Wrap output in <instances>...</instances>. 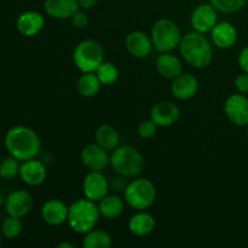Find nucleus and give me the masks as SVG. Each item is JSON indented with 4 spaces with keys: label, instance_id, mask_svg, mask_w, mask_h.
<instances>
[{
    "label": "nucleus",
    "instance_id": "4be33fe9",
    "mask_svg": "<svg viewBox=\"0 0 248 248\" xmlns=\"http://www.w3.org/2000/svg\"><path fill=\"white\" fill-rule=\"evenodd\" d=\"M155 218L150 213L138 211L128 220V229L136 236H147L155 229Z\"/></svg>",
    "mask_w": 248,
    "mask_h": 248
},
{
    "label": "nucleus",
    "instance_id": "f8f14e48",
    "mask_svg": "<svg viewBox=\"0 0 248 248\" xmlns=\"http://www.w3.org/2000/svg\"><path fill=\"white\" fill-rule=\"evenodd\" d=\"M33 208V198L26 190H15L7 195L5 200V211L7 216L23 218L28 215Z\"/></svg>",
    "mask_w": 248,
    "mask_h": 248
},
{
    "label": "nucleus",
    "instance_id": "393cba45",
    "mask_svg": "<svg viewBox=\"0 0 248 248\" xmlns=\"http://www.w3.org/2000/svg\"><path fill=\"white\" fill-rule=\"evenodd\" d=\"M101 85L102 82L99 81L96 73H82L77 82V89L82 97L91 98L98 93L101 90Z\"/></svg>",
    "mask_w": 248,
    "mask_h": 248
},
{
    "label": "nucleus",
    "instance_id": "5701e85b",
    "mask_svg": "<svg viewBox=\"0 0 248 248\" xmlns=\"http://www.w3.org/2000/svg\"><path fill=\"white\" fill-rule=\"evenodd\" d=\"M94 138H96L97 144L101 145L102 148L107 150V152H111V150L116 149L120 143V136L116 131L115 127L111 125H101L94 132Z\"/></svg>",
    "mask_w": 248,
    "mask_h": 248
},
{
    "label": "nucleus",
    "instance_id": "e433bc0d",
    "mask_svg": "<svg viewBox=\"0 0 248 248\" xmlns=\"http://www.w3.org/2000/svg\"><path fill=\"white\" fill-rule=\"evenodd\" d=\"M1 244H2V239H1V235H0V246H1Z\"/></svg>",
    "mask_w": 248,
    "mask_h": 248
},
{
    "label": "nucleus",
    "instance_id": "0eeeda50",
    "mask_svg": "<svg viewBox=\"0 0 248 248\" xmlns=\"http://www.w3.org/2000/svg\"><path fill=\"white\" fill-rule=\"evenodd\" d=\"M73 61L81 73H94L104 62V50L98 41L84 40L75 47Z\"/></svg>",
    "mask_w": 248,
    "mask_h": 248
},
{
    "label": "nucleus",
    "instance_id": "20e7f679",
    "mask_svg": "<svg viewBox=\"0 0 248 248\" xmlns=\"http://www.w3.org/2000/svg\"><path fill=\"white\" fill-rule=\"evenodd\" d=\"M110 165L119 176L133 178L142 173L145 162L143 155L136 148L123 145L113 150L110 155Z\"/></svg>",
    "mask_w": 248,
    "mask_h": 248
},
{
    "label": "nucleus",
    "instance_id": "6ab92c4d",
    "mask_svg": "<svg viewBox=\"0 0 248 248\" xmlns=\"http://www.w3.org/2000/svg\"><path fill=\"white\" fill-rule=\"evenodd\" d=\"M78 0H45L44 10L52 18H70L77 11H79Z\"/></svg>",
    "mask_w": 248,
    "mask_h": 248
},
{
    "label": "nucleus",
    "instance_id": "7c9ffc66",
    "mask_svg": "<svg viewBox=\"0 0 248 248\" xmlns=\"http://www.w3.org/2000/svg\"><path fill=\"white\" fill-rule=\"evenodd\" d=\"M156 124H155L152 119H149V120L142 121V123L138 125L137 133L140 138H143V140H150V138L154 137L155 133H156Z\"/></svg>",
    "mask_w": 248,
    "mask_h": 248
},
{
    "label": "nucleus",
    "instance_id": "c85d7f7f",
    "mask_svg": "<svg viewBox=\"0 0 248 248\" xmlns=\"http://www.w3.org/2000/svg\"><path fill=\"white\" fill-rule=\"evenodd\" d=\"M23 225H22L21 218L7 216L1 223V235L5 239L14 240L21 235Z\"/></svg>",
    "mask_w": 248,
    "mask_h": 248
},
{
    "label": "nucleus",
    "instance_id": "cd10ccee",
    "mask_svg": "<svg viewBox=\"0 0 248 248\" xmlns=\"http://www.w3.org/2000/svg\"><path fill=\"white\" fill-rule=\"evenodd\" d=\"M98 77L99 81L102 82V85H113L118 81L119 79V69L115 64H113L111 62H106L104 61L97 70L94 72Z\"/></svg>",
    "mask_w": 248,
    "mask_h": 248
},
{
    "label": "nucleus",
    "instance_id": "f3484780",
    "mask_svg": "<svg viewBox=\"0 0 248 248\" xmlns=\"http://www.w3.org/2000/svg\"><path fill=\"white\" fill-rule=\"evenodd\" d=\"M45 26V18L36 11H26L18 16L16 21V28L19 34L24 36H35L43 31Z\"/></svg>",
    "mask_w": 248,
    "mask_h": 248
},
{
    "label": "nucleus",
    "instance_id": "9b49d317",
    "mask_svg": "<svg viewBox=\"0 0 248 248\" xmlns=\"http://www.w3.org/2000/svg\"><path fill=\"white\" fill-rule=\"evenodd\" d=\"M81 162L90 171H103L110 164V156L107 150L97 143H91L82 148Z\"/></svg>",
    "mask_w": 248,
    "mask_h": 248
},
{
    "label": "nucleus",
    "instance_id": "b1692460",
    "mask_svg": "<svg viewBox=\"0 0 248 248\" xmlns=\"http://www.w3.org/2000/svg\"><path fill=\"white\" fill-rule=\"evenodd\" d=\"M99 213L107 219H115L123 215L125 210V202L116 195H107L99 201Z\"/></svg>",
    "mask_w": 248,
    "mask_h": 248
},
{
    "label": "nucleus",
    "instance_id": "6e6552de",
    "mask_svg": "<svg viewBox=\"0 0 248 248\" xmlns=\"http://www.w3.org/2000/svg\"><path fill=\"white\" fill-rule=\"evenodd\" d=\"M109 181L102 171H90L82 182V193L89 200L99 202L109 193Z\"/></svg>",
    "mask_w": 248,
    "mask_h": 248
},
{
    "label": "nucleus",
    "instance_id": "72a5a7b5",
    "mask_svg": "<svg viewBox=\"0 0 248 248\" xmlns=\"http://www.w3.org/2000/svg\"><path fill=\"white\" fill-rule=\"evenodd\" d=\"M237 61H239L240 68L244 70V73H247L248 74V46H246V47H244L240 51Z\"/></svg>",
    "mask_w": 248,
    "mask_h": 248
},
{
    "label": "nucleus",
    "instance_id": "c756f323",
    "mask_svg": "<svg viewBox=\"0 0 248 248\" xmlns=\"http://www.w3.org/2000/svg\"><path fill=\"white\" fill-rule=\"evenodd\" d=\"M211 4L222 14H235L247 5L248 0H210Z\"/></svg>",
    "mask_w": 248,
    "mask_h": 248
},
{
    "label": "nucleus",
    "instance_id": "a878e982",
    "mask_svg": "<svg viewBox=\"0 0 248 248\" xmlns=\"http://www.w3.org/2000/svg\"><path fill=\"white\" fill-rule=\"evenodd\" d=\"M113 239L110 235L101 229H92L82 239V247L85 248H110Z\"/></svg>",
    "mask_w": 248,
    "mask_h": 248
},
{
    "label": "nucleus",
    "instance_id": "4c0bfd02",
    "mask_svg": "<svg viewBox=\"0 0 248 248\" xmlns=\"http://www.w3.org/2000/svg\"><path fill=\"white\" fill-rule=\"evenodd\" d=\"M247 138H248V130H247Z\"/></svg>",
    "mask_w": 248,
    "mask_h": 248
},
{
    "label": "nucleus",
    "instance_id": "f257e3e1",
    "mask_svg": "<svg viewBox=\"0 0 248 248\" xmlns=\"http://www.w3.org/2000/svg\"><path fill=\"white\" fill-rule=\"evenodd\" d=\"M4 144L7 153L23 162L35 159L41 149L38 133L27 126H14L6 132Z\"/></svg>",
    "mask_w": 248,
    "mask_h": 248
},
{
    "label": "nucleus",
    "instance_id": "dca6fc26",
    "mask_svg": "<svg viewBox=\"0 0 248 248\" xmlns=\"http://www.w3.org/2000/svg\"><path fill=\"white\" fill-rule=\"evenodd\" d=\"M19 177L23 181V183L28 184L31 186H38L45 182L47 177L45 165L36 159L27 160L21 164L19 169Z\"/></svg>",
    "mask_w": 248,
    "mask_h": 248
},
{
    "label": "nucleus",
    "instance_id": "1a4fd4ad",
    "mask_svg": "<svg viewBox=\"0 0 248 248\" xmlns=\"http://www.w3.org/2000/svg\"><path fill=\"white\" fill-rule=\"evenodd\" d=\"M191 26L199 33H210L218 23V11L212 4H201L191 14Z\"/></svg>",
    "mask_w": 248,
    "mask_h": 248
},
{
    "label": "nucleus",
    "instance_id": "4468645a",
    "mask_svg": "<svg viewBox=\"0 0 248 248\" xmlns=\"http://www.w3.org/2000/svg\"><path fill=\"white\" fill-rule=\"evenodd\" d=\"M125 47L133 57L145 58L152 53L154 45L149 35L140 31H133L126 36Z\"/></svg>",
    "mask_w": 248,
    "mask_h": 248
},
{
    "label": "nucleus",
    "instance_id": "aec40b11",
    "mask_svg": "<svg viewBox=\"0 0 248 248\" xmlns=\"http://www.w3.org/2000/svg\"><path fill=\"white\" fill-rule=\"evenodd\" d=\"M212 43L219 48H229L237 41V31L229 22H218L211 31Z\"/></svg>",
    "mask_w": 248,
    "mask_h": 248
},
{
    "label": "nucleus",
    "instance_id": "2eb2a0df",
    "mask_svg": "<svg viewBox=\"0 0 248 248\" xmlns=\"http://www.w3.org/2000/svg\"><path fill=\"white\" fill-rule=\"evenodd\" d=\"M69 206L65 205L62 200L50 199L41 207V218L44 222L52 227H58L68 219Z\"/></svg>",
    "mask_w": 248,
    "mask_h": 248
},
{
    "label": "nucleus",
    "instance_id": "a211bd4d",
    "mask_svg": "<svg viewBox=\"0 0 248 248\" xmlns=\"http://www.w3.org/2000/svg\"><path fill=\"white\" fill-rule=\"evenodd\" d=\"M172 94L177 99L181 101H188L193 98L199 91V81L194 75L191 74H183L178 75L174 78L171 85Z\"/></svg>",
    "mask_w": 248,
    "mask_h": 248
},
{
    "label": "nucleus",
    "instance_id": "9d476101",
    "mask_svg": "<svg viewBox=\"0 0 248 248\" xmlns=\"http://www.w3.org/2000/svg\"><path fill=\"white\" fill-rule=\"evenodd\" d=\"M227 118L236 126L248 125V98L242 93L232 94L224 103Z\"/></svg>",
    "mask_w": 248,
    "mask_h": 248
},
{
    "label": "nucleus",
    "instance_id": "c9c22d12",
    "mask_svg": "<svg viewBox=\"0 0 248 248\" xmlns=\"http://www.w3.org/2000/svg\"><path fill=\"white\" fill-rule=\"evenodd\" d=\"M58 248H74V245L70 244V242H61V244H58Z\"/></svg>",
    "mask_w": 248,
    "mask_h": 248
},
{
    "label": "nucleus",
    "instance_id": "bb28decb",
    "mask_svg": "<svg viewBox=\"0 0 248 248\" xmlns=\"http://www.w3.org/2000/svg\"><path fill=\"white\" fill-rule=\"evenodd\" d=\"M19 169H21V161L9 154V156L4 157L0 161V178L6 181L16 178L17 176H19Z\"/></svg>",
    "mask_w": 248,
    "mask_h": 248
},
{
    "label": "nucleus",
    "instance_id": "473e14b6",
    "mask_svg": "<svg viewBox=\"0 0 248 248\" xmlns=\"http://www.w3.org/2000/svg\"><path fill=\"white\" fill-rule=\"evenodd\" d=\"M235 87L240 93H248V74L244 73L235 79Z\"/></svg>",
    "mask_w": 248,
    "mask_h": 248
},
{
    "label": "nucleus",
    "instance_id": "2f4dec72",
    "mask_svg": "<svg viewBox=\"0 0 248 248\" xmlns=\"http://www.w3.org/2000/svg\"><path fill=\"white\" fill-rule=\"evenodd\" d=\"M72 24L78 29H84L86 28L87 24H89V17H87L86 14L81 11H77L72 17Z\"/></svg>",
    "mask_w": 248,
    "mask_h": 248
},
{
    "label": "nucleus",
    "instance_id": "f704fd0d",
    "mask_svg": "<svg viewBox=\"0 0 248 248\" xmlns=\"http://www.w3.org/2000/svg\"><path fill=\"white\" fill-rule=\"evenodd\" d=\"M78 1H79L80 7H82V9L85 10H89L92 9L93 6H96V5L98 4L99 0H78Z\"/></svg>",
    "mask_w": 248,
    "mask_h": 248
},
{
    "label": "nucleus",
    "instance_id": "f03ea898",
    "mask_svg": "<svg viewBox=\"0 0 248 248\" xmlns=\"http://www.w3.org/2000/svg\"><path fill=\"white\" fill-rule=\"evenodd\" d=\"M178 48L183 60L198 69L208 67L213 60V50L210 40L205 34L199 31H194L182 36Z\"/></svg>",
    "mask_w": 248,
    "mask_h": 248
},
{
    "label": "nucleus",
    "instance_id": "7ed1b4c3",
    "mask_svg": "<svg viewBox=\"0 0 248 248\" xmlns=\"http://www.w3.org/2000/svg\"><path fill=\"white\" fill-rule=\"evenodd\" d=\"M99 216L101 213L96 202L85 198L74 201L69 206L67 222L73 232L85 235L96 228Z\"/></svg>",
    "mask_w": 248,
    "mask_h": 248
},
{
    "label": "nucleus",
    "instance_id": "412c9836",
    "mask_svg": "<svg viewBox=\"0 0 248 248\" xmlns=\"http://www.w3.org/2000/svg\"><path fill=\"white\" fill-rule=\"evenodd\" d=\"M156 69L161 77L166 79L173 80L178 75L183 73V63L179 60V57L172 55L171 52L161 53L156 58Z\"/></svg>",
    "mask_w": 248,
    "mask_h": 248
},
{
    "label": "nucleus",
    "instance_id": "ddd939ff",
    "mask_svg": "<svg viewBox=\"0 0 248 248\" xmlns=\"http://www.w3.org/2000/svg\"><path fill=\"white\" fill-rule=\"evenodd\" d=\"M181 116L178 106L171 101L157 102L150 109V119L160 127H169L174 125Z\"/></svg>",
    "mask_w": 248,
    "mask_h": 248
},
{
    "label": "nucleus",
    "instance_id": "39448f33",
    "mask_svg": "<svg viewBox=\"0 0 248 248\" xmlns=\"http://www.w3.org/2000/svg\"><path fill=\"white\" fill-rule=\"evenodd\" d=\"M124 195L125 202L131 208L144 211L152 207L156 200V188L148 178H137L127 184Z\"/></svg>",
    "mask_w": 248,
    "mask_h": 248
},
{
    "label": "nucleus",
    "instance_id": "423d86ee",
    "mask_svg": "<svg viewBox=\"0 0 248 248\" xmlns=\"http://www.w3.org/2000/svg\"><path fill=\"white\" fill-rule=\"evenodd\" d=\"M153 45L159 52H172L179 46L182 40L181 29L172 19L161 18L154 23L152 28Z\"/></svg>",
    "mask_w": 248,
    "mask_h": 248
}]
</instances>
